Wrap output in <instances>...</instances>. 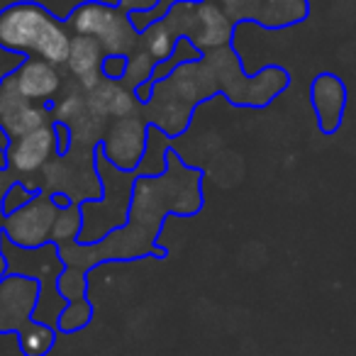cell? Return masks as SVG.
Segmentation results:
<instances>
[{
	"label": "cell",
	"mask_w": 356,
	"mask_h": 356,
	"mask_svg": "<svg viewBox=\"0 0 356 356\" xmlns=\"http://www.w3.org/2000/svg\"><path fill=\"white\" fill-rule=\"evenodd\" d=\"M203 173L188 168L176 152H166V171L161 176H139L132 188L129 218L95 244H66L59 247L64 273L59 293L66 302L88 300V271L105 261H134L144 257H163L156 244L161 225L168 215H195L203 208L200 191Z\"/></svg>",
	"instance_id": "obj_1"
},
{
	"label": "cell",
	"mask_w": 356,
	"mask_h": 356,
	"mask_svg": "<svg viewBox=\"0 0 356 356\" xmlns=\"http://www.w3.org/2000/svg\"><path fill=\"white\" fill-rule=\"evenodd\" d=\"M71 37L66 20L35 0H17L0 10V49L17 56H37L54 66L69 59Z\"/></svg>",
	"instance_id": "obj_2"
},
{
	"label": "cell",
	"mask_w": 356,
	"mask_h": 356,
	"mask_svg": "<svg viewBox=\"0 0 356 356\" xmlns=\"http://www.w3.org/2000/svg\"><path fill=\"white\" fill-rule=\"evenodd\" d=\"M66 25L74 35L93 37L108 56H129L139 49L142 32L134 27L129 13L110 3H83L66 15Z\"/></svg>",
	"instance_id": "obj_3"
},
{
	"label": "cell",
	"mask_w": 356,
	"mask_h": 356,
	"mask_svg": "<svg viewBox=\"0 0 356 356\" xmlns=\"http://www.w3.org/2000/svg\"><path fill=\"white\" fill-rule=\"evenodd\" d=\"M59 205L49 193L40 191L35 200L8 215L3 222V239L17 249H42L51 244V227H54Z\"/></svg>",
	"instance_id": "obj_4"
},
{
	"label": "cell",
	"mask_w": 356,
	"mask_h": 356,
	"mask_svg": "<svg viewBox=\"0 0 356 356\" xmlns=\"http://www.w3.org/2000/svg\"><path fill=\"white\" fill-rule=\"evenodd\" d=\"M149 147V124L139 115L122 120H113L100 142V152L113 166L122 171H137L144 161Z\"/></svg>",
	"instance_id": "obj_5"
},
{
	"label": "cell",
	"mask_w": 356,
	"mask_h": 356,
	"mask_svg": "<svg viewBox=\"0 0 356 356\" xmlns=\"http://www.w3.org/2000/svg\"><path fill=\"white\" fill-rule=\"evenodd\" d=\"M56 154H61L59 124L51 122L25 137L10 139L6 152L8 171L15 176H35L49 166Z\"/></svg>",
	"instance_id": "obj_6"
},
{
	"label": "cell",
	"mask_w": 356,
	"mask_h": 356,
	"mask_svg": "<svg viewBox=\"0 0 356 356\" xmlns=\"http://www.w3.org/2000/svg\"><path fill=\"white\" fill-rule=\"evenodd\" d=\"M42 286L27 276L8 273L0 278V334H17L35 320Z\"/></svg>",
	"instance_id": "obj_7"
},
{
	"label": "cell",
	"mask_w": 356,
	"mask_h": 356,
	"mask_svg": "<svg viewBox=\"0 0 356 356\" xmlns=\"http://www.w3.org/2000/svg\"><path fill=\"white\" fill-rule=\"evenodd\" d=\"M346 100H349V90H346V83L337 74L322 71V74H317L312 79L310 103L322 134H334L341 127Z\"/></svg>",
	"instance_id": "obj_8"
},
{
	"label": "cell",
	"mask_w": 356,
	"mask_h": 356,
	"mask_svg": "<svg viewBox=\"0 0 356 356\" xmlns=\"http://www.w3.org/2000/svg\"><path fill=\"white\" fill-rule=\"evenodd\" d=\"M10 76L15 79L20 93L25 95L30 103H37V105L54 103L61 90L59 66L49 64V61H44V59H37V56L22 59V64L17 66Z\"/></svg>",
	"instance_id": "obj_9"
},
{
	"label": "cell",
	"mask_w": 356,
	"mask_h": 356,
	"mask_svg": "<svg viewBox=\"0 0 356 356\" xmlns=\"http://www.w3.org/2000/svg\"><path fill=\"white\" fill-rule=\"evenodd\" d=\"M232 17L225 13L218 3L213 0H200L193 8V32H191V42L203 49H220L227 47L232 40Z\"/></svg>",
	"instance_id": "obj_10"
},
{
	"label": "cell",
	"mask_w": 356,
	"mask_h": 356,
	"mask_svg": "<svg viewBox=\"0 0 356 356\" xmlns=\"http://www.w3.org/2000/svg\"><path fill=\"white\" fill-rule=\"evenodd\" d=\"M134 90L127 88L122 81H108L103 79L93 90L86 93V103H88L90 113H95L103 120H122L132 118L134 108H137V98Z\"/></svg>",
	"instance_id": "obj_11"
},
{
	"label": "cell",
	"mask_w": 356,
	"mask_h": 356,
	"mask_svg": "<svg viewBox=\"0 0 356 356\" xmlns=\"http://www.w3.org/2000/svg\"><path fill=\"white\" fill-rule=\"evenodd\" d=\"M105 51L93 37H83V35H74L71 37V49H69V59H66V69L74 76L76 81L90 79V76H103V61H105Z\"/></svg>",
	"instance_id": "obj_12"
},
{
	"label": "cell",
	"mask_w": 356,
	"mask_h": 356,
	"mask_svg": "<svg viewBox=\"0 0 356 356\" xmlns=\"http://www.w3.org/2000/svg\"><path fill=\"white\" fill-rule=\"evenodd\" d=\"M54 122V115H51L49 105H37V103H27L25 108H20L15 115H10L8 120L0 122V127L6 129V134L10 139L25 137V134L42 129L47 124Z\"/></svg>",
	"instance_id": "obj_13"
},
{
	"label": "cell",
	"mask_w": 356,
	"mask_h": 356,
	"mask_svg": "<svg viewBox=\"0 0 356 356\" xmlns=\"http://www.w3.org/2000/svg\"><path fill=\"white\" fill-rule=\"evenodd\" d=\"M56 327L47 322L32 320L17 332V344H20L22 356H47L56 344Z\"/></svg>",
	"instance_id": "obj_14"
},
{
	"label": "cell",
	"mask_w": 356,
	"mask_h": 356,
	"mask_svg": "<svg viewBox=\"0 0 356 356\" xmlns=\"http://www.w3.org/2000/svg\"><path fill=\"white\" fill-rule=\"evenodd\" d=\"M176 44H178V37L173 35L171 27L163 20L149 25L147 30H142V37H139V47L156 61V66L171 59V54L176 51Z\"/></svg>",
	"instance_id": "obj_15"
},
{
	"label": "cell",
	"mask_w": 356,
	"mask_h": 356,
	"mask_svg": "<svg viewBox=\"0 0 356 356\" xmlns=\"http://www.w3.org/2000/svg\"><path fill=\"white\" fill-rule=\"evenodd\" d=\"M81 234H83V208H81V203L59 208L54 227H51V244L66 247V244L79 242Z\"/></svg>",
	"instance_id": "obj_16"
},
{
	"label": "cell",
	"mask_w": 356,
	"mask_h": 356,
	"mask_svg": "<svg viewBox=\"0 0 356 356\" xmlns=\"http://www.w3.org/2000/svg\"><path fill=\"white\" fill-rule=\"evenodd\" d=\"M154 71H156V61L139 47V49H134L132 54L127 56V69H124L122 83L137 93L144 86H152Z\"/></svg>",
	"instance_id": "obj_17"
},
{
	"label": "cell",
	"mask_w": 356,
	"mask_h": 356,
	"mask_svg": "<svg viewBox=\"0 0 356 356\" xmlns=\"http://www.w3.org/2000/svg\"><path fill=\"white\" fill-rule=\"evenodd\" d=\"M93 320V305L90 300H79V302H66L64 312L59 315V322H56V330L64 332V334H74V332H81L90 325Z\"/></svg>",
	"instance_id": "obj_18"
},
{
	"label": "cell",
	"mask_w": 356,
	"mask_h": 356,
	"mask_svg": "<svg viewBox=\"0 0 356 356\" xmlns=\"http://www.w3.org/2000/svg\"><path fill=\"white\" fill-rule=\"evenodd\" d=\"M27 103H30V100L20 93L15 79L8 74L6 79L0 81V122H3V120H8L10 115H15L20 108H25Z\"/></svg>",
	"instance_id": "obj_19"
},
{
	"label": "cell",
	"mask_w": 356,
	"mask_h": 356,
	"mask_svg": "<svg viewBox=\"0 0 356 356\" xmlns=\"http://www.w3.org/2000/svg\"><path fill=\"white\" fill-rule=\"evenodd\" d=\"M37 193H40V191L32 188V186L22 184V181H13V184L8 186L6 195L0 198V208H3V213H6V218H8V215H13L20 208H25L30 200H35Z\"/></svg>",
	"instance_id": "obj_20"
},
{
	"label": "cell",
	"mask_w": 356,
	"mask_h": 356,
	"mask_svg": "<svg viewBox=\"0 0 356 356\" xmlns=\"http://www.w3.org/2000/svg\"><path fill=\"white\" fill-rule=\"evenodd\" d=\"M124 69H127V56H105V61H103V79L122 81Z\"/></svg>",
	"instance_id": "obj_21"
},
{
	"label": "cell",
	"mask_w": 356,
	"mask_h": 356,
	"mask_svg": "<svg viewBox=\"0 0 356 356\" xmlns=\"http://www.w3.org/2000/svg\"><path fill=\"white\" fill-rule=\"evenodd\" d=\"M159 0H120V8H122L124 13H147L152 10L154 6H156Z\"/></svg>",
	"instance_id": "obj_22"
},
{
	"label": "cell",
	"mask_w": 356,
	"mask_h": 356,
	"mask_svg": "<svg viewBox=\"0 0 356 356\" xmlns=\"http://www.w3.org/2000/svg\"><path fill=\"white\" fill-rule=\"evenodd\" d=\"M15 178H13V173L8 171V168H0V198L6 195V191H8V186L13 184Z\"/></svg>",
	"instance_id": "obj_23"
},
{
	"label": "cell",
	"mask_w": 356,
	"mask_h": 356,
	"mask_svg": "<svg viewBox=\"0 0 356 356\" xmlns=\"http://www.w3.org/2000/svg\"><path fill=\"white\" fill-rule=\"evenodd\" d=\"M3 276H8V261H6V257H3V252H0V278Z\"/></svg>",
	"instance_id": "obj_24"
},
{
	"label": "cell",
	"mask_w": 356,
	"mask_h": 356,
	"mask_svg": "<svg viewBox=\"0 0 356 356\" xmlns=\"http://www.w3.org/2000/svg\"><path fill=\"white\" fill-rule=\"evenodd\" d=\"M3 222H6V213H3V208H0V234H3Z\"/></svg>",
	"instance_id": "obj_25"
},
{
	"label": "cell",
	"mask_w": 356,
	"mask_h": 356,
	"mask_svg": "<svg viewBox=\"0 0 356 356\" xmlns=\"http://www.w3.org/2000/svg\"><path fill=\"white\" fill-rule=\"evenodd\" d=\"M0 239H3V234H0Z\"/></svg>",
	"instance_id": "obj_26"
}]
</instances>
